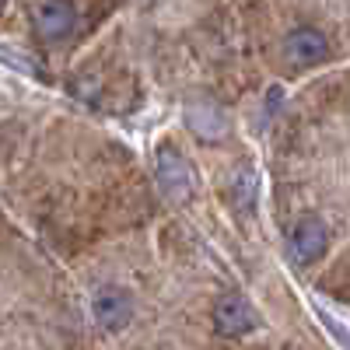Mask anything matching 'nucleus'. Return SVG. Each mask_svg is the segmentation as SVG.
Here are the masks:
<instances>
[{
    "label": "nucleus",
    "instance_id": "f257e3e1",
    "mask_svg": "<svg viewBox=\"0 0 350 350\" xmlns=\"http://www.w3.org/2000/svg\"><path fill=\"white\" fill-rule=\"evenodd\" d=\"M154 175H158V186L165 189L168 200L175 203H189L196 196V168L186 161V154L175 148V144H161L154 151Z\"/></svg>",
    "mask_w": 350,
    "mask_h": 350
},
{
    "label": "nucleus",
    "instance_id": "f03ea898",
    "mask_svg": "<svg viewBox=\"0 0 350 350\" xmlns=\"http://www.w3.org/2000/svg\"><path fill=\"white\" fill-rule=\"evenodd\" d=\"M329 245V224L315 214H305L298 217L295 224L287 228V239H284V249H287V259L295 267H308L319 256L326 252Z\"/></svg>",
    "mask_w": 350,
    "mask_h": 350
},
{
    "label": "nucleus",
    "instance_id": "7ed1b4c3",
    "mask_svg": "<svg viewBox=\"0 0 350 350\" xmlns=\"http://www.w3.org/2000/svg\"><path fill=\"white\" fill-rule=\"evenodd\" d=\"M211 319H214V329L228 340H239V336H249L259 329V315H256L252 301L245 295H235V291H228V295H221L214 301Z\"/></svg>",
    "mask_w": 350,
    "mask_h": 350
},
{
    "label": "nucleus",
    "instance_id": "20e7f679",
    "mask_svg": "<svg viewBox=\"0 0 350 350\" xmlns=\"http://www.w3.org/2000/svg\"><path fill=\"white\" fill-rule=\"evenodd\" d=\"M280 56H284V64L295 67V70L315 67L329 56V39L319 32V28H308V25L291 28V32L284 36V42H280Z\"/></svg>",
    "mask_w": 350,
    "mask_h": 350
},
{
    "label": "nucleus",
    "instance_id": "39448f33",
    "mask_svg": "<svg viewBox=\"0 0 350 350\" xmlns=\"http://www.w3.org/2000/svg\"><path fill=\"white\" fill-rule=\"evenodd\" d=\"M92 315H95V323L109 333H120L130 319H133V298L126 295L123 287H116V284H105L98 287L95 295H92Z\"/></svg>",
    "mask_w": 350,
    "mask_h": 350
},
{
    "label": "nucleus",
    "instance_id": "423d86ee",
    "mask_svg": "<svg viewBox=\"0 0 350 350\" xmlns=\"http://www.w3.org/2000/svg\"><path fill=\"white\" fill-rule=\"evenodd\" d=\"M32 25H36V36L42 42H60L74 32L77 25V11L74 4H67V0H42V4L36 8L32 14Z\"/></svg>",
    "mask_w": 350,
    "mask_h": 350
},
{
    "label": "nucleus",
    "instance_id": "0eeeda50",
    "mask_svg": "<svg viewBox=\"0 0 350 350\" xmlns=\"http://www.w3.org/2000/svg\"><path fill=\"white\" fill-rule=\"evenodd\" d=\"M189 126L196 137L203 140H224L231 123H228V116L217 102H193L189 105Z\"/></svg>",
    "mask_w": 350,
    "mask_h": 350
},
{
    "label": "nucleus",
    "instance_id": "6e6552de",
    "mask_svg": "<svg viewBox=\"0 0 350 350\" xmlns=\"http://www.w3.org/2000/svg\"><path fill=\"white\" fill-rule=\"evenodd\" d=\"M256 172L252 168H242L235 172V179H231V203H235L239 214H252L256 207Z\"/></svg>",
    "mask_w": 350,
    "mask_h": 350
},
{
    "label": "nucleus",
    "instance_id": "1a4fd4ad",
    "mask_svg": "<svg viewBox=\"0 0 350 350\" xmlns=\"http://www.w3.org/2000/svg\"><path fill=\"white\" fill-rule=\"evenodd\" d=\"M0 11H4V0H0Z\"/></svg>",
    "mask_w": 350,
    "mask_h": 350
}]
</instances>
